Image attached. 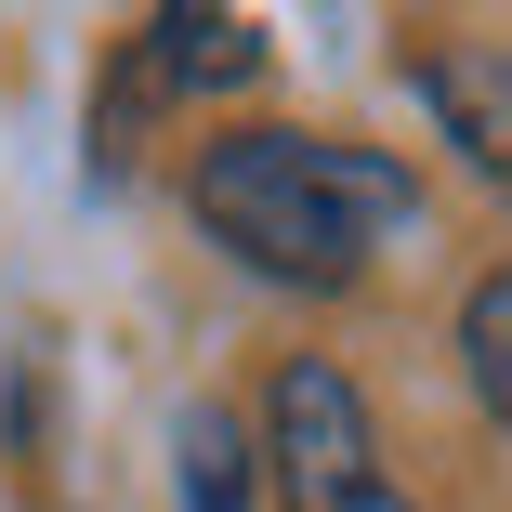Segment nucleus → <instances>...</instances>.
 <instances>
[{"label": "nucleus", "mask_w": 512, "mask_h": 512, "mask_svg": "<svg viewBox=\"0 0 512 512\" xmlns=\"http://www.w3.org/2000/svg\"><path fill=\"white\" fill-rule=\"evenodd\" d=\"M197 224H211L250 276L276 289H355L381 263V237L421 224V184L381 145H329V132H224L197 158Z\"/></svg>", "instance_id": "f257e3e1"}, {"label": "nucleus", "mask_w": 512, "mask_h": 512, "mask_svg": "<svg viewBox=\"0 0 512 512\" xmlns=\"http://www.w3.org/2000/svg\"><path fill=\"white\" fill-rule=\"evenodd\" d=\"M263 460H276V499H289V512H342L355 486H381L368 394H355L329 355H289L276 394H263Z\"/></svg>", "instance_id": "f03ea898"}, {"label": "nucleus", "mask_w": 512, "mask_h": 512, "mask_svg": "<svg viewBox=\"0 0 512 512\" xmlns=\"http://www.w3.org/2000/svg\"><path fill=\"white\" fill-rule=\"evenodd\" d=\"M421 106L447 119V145L460 158H486L499 184H512V53H421Z\"/></svg>", "instance_id": "7ed1b4c3"}, {"label": "nucleus", "mask_w": 512, "mask_h": 512, "mask_svg": "<svg viewBox=\"0 0 512 512\" xmlns=\"http://www.w3.org/2000/svg\"><path fill=\"white\" fill-rule=\"evenodd\" d=\"M145 66L224 92V79H263V27H250V14H211V0H171V14L145 27Z\"/></svg>", "instance_id": "20e7f679"}, {"label": "nucleus", "mask_w": 512, "mask_h": 512, "mask_svg": "<svg viewBox=\"0 0 512 512\" xmlns=\"http://www.w3.org/2000/svg\"><path fill=\"white\" fill-rule=\"evenodd\" d=\"M460 368H473V407H486V421H512V263L473 276V302H460Z\"/></svg>", "instance_id": "39448f33"}, {"label": "nucleus", "mask_w": 512, "mask_h": 512, "mask_svg": "<svg viewBox=\"0 0 512 512\" xmlns=\"http://www.w3.org/2000/svg\"><path fill=\"white\" fill-rule=\"evenodd\" d=\"M184 512H250V434H237V407H197V421H184Z\"/></svg>", "instance_id": "423d86ee"}, {"label": "nucleus", "mask_w": 512, "mask_h": 512, "mask_svg": "<svg viewBox=\"0 0 512 512\" xmlns=\"http://www.w3.org/2000/svg\"><path fill=\"white\" fill-rule=\"evenodd\" d=\"M342 512H421V499H394V473H381V486H355Z\"/></svg>", "instance_id": "0eeeda50"}]
</instances>
